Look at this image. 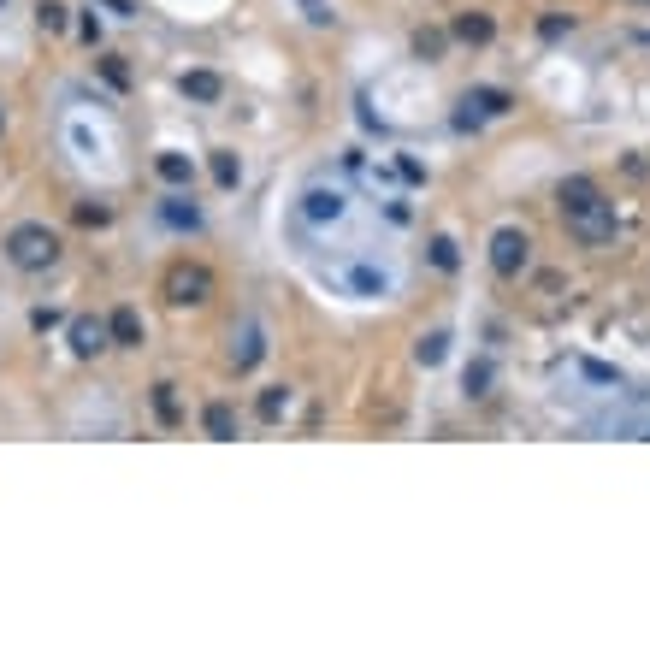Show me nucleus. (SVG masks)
Returning a JSON list of instances; mask_svg holds the SVG:
<instances>
[{
	"instance_id": "obj_1",
	"label": "nucleus",
	"mask_w": 650,
	"mask_h": 650,
	"mask_svg": "<svg viewBox=\"0 0 650 650\" xmlns=\"http://www.w3.org/2000/svg\"><path fill=\"white\" fill-rule=\"evenodd\" d=\"M556 207H562V225H568V237H574L580 249H609V243H615V231H621L615 201L597 190L591 178H562Z\"/></svg>"
},
{
	"instance_id": "obj_2",
	"label": "nucleus",
	"mask_w": 650,
	"mask_h": 650,
	"mask_svg": "<svg viewBox=\"0 0 650 650\" xmlns=\"http://www.w3.org/2000/svg\"><path fill=\"white\" fill-rule=\"evenodd\" d=\"M6 260H12L18 272H54V266H60V231H48V225H36V219L12 225V231H6Z\"/></svg>"
},
{
	"instance_id": "obj_3",
	"label": "nucleus",
	"mask_w": 650,
	"mask_h": 650,
	"mask_svg": "<svg viewBox=\"0 0 650 650\" xmlns=\"http://www.w3.org/2000/svg\"><path fill=\"white\" fill-rule=\"evenodd\" d=\"M160 296H166L172 308H207V302H213V272H207L201 260H178V266H166Z\"/></svg>"
},
{
	"instance_id": "obj_4",
	"label": "nucleus",
	"mask_w": 650,
	"mask_h": 650,
	"mask_svg": "<svg viewBox=\"0 0 650 650\" xmlns=\"http://www.w3.org/2000/svg\"><path fill=\"white\" fill-rule=\"evenodd\" d=\"M532 266V237L520 231V225H503L497 237H491V272L497 278H520Z\"/></svg>"
},
{
	"instance_id": "obj_5",
	"label": "nucleus",
	"mask_w": 650,
	"mask_h": 650,
	"mask_svg": "<svg viewBox=\"0 0 650 650\" xmlns=\"http://www.w3.org/2000/svg\"><path fill=\"white\" fill-rule=\"evenodd\" d=\"M260 355H266V331H260V320L231 325V367H237V373H255Z\"/></svg>"
},
{
	"instance_id": "obj_6",
	"label": "nucleus",
	"mask_w": 650,
	"mask_h": 650,
	"mask_svg": "<svg viewBox=\"0 0 650 650\" xmlns=\"http://www.w3.org/2000/svg\"><path fill=\"white\" fill-rule=\"evenodd\" d=\"M101 349H113V325L95 320V314H77V320H71V355L89 361V355H101Z\"/></svg>"
},
{
	"instance_id": "obj_7",
	"label": "nucleus",
	"mask_w": 650,
	"mask_h": 650,
	"mask_svg": "<svg viewBox=\"0 0 650 650\" xmlns=\"http://www.w3.org/2000/svg\"><path fill=\"white\" fill-rule=\"evenodd\" d=\"M302 213H308V225H331V219H343V190H308L302 195Z\"/></svg>"
},
{
	"instance_id": "obj_8",
	"label": "nucleus",
	"mask_w": 650,
	"mask_h": 650,
	"mask_svg": "<svg viewBox=\"0 0 650 650\" xmlns=\"http://www.w3.org/2000/svg\"><path fill=\"white\" fill-rule=\"evenodd\" d=\"M154 172L172 184V190H190L195 184V166H190V154H178V148H160L154 154Z\"/></svg>"
},
{
	"instance_id": "obj_9",
	"label": "nucleus",
	"mask_w": 650,
	"mask_h": 650,
	"mask_svg": "<svg viewBox=\"0 0 650 650\" xmlns=\"http://www.w3.org/2000/svg\"><path fill=\"white\" fill-rule=\"evenodd\" d=\"M178 89H184L190 101H201V107H213V101L225 95V77H219V71H184V77H178Z\"/></svg>"
},
{
	"instance_id": "obj_10",
	"label": "nucleus",
	"mask_w": 650,
	"mask_h": 650,
	"mask_svg": "<svg viewBox=\"0 0 650 650\" xmlns=\"http://www.w3.org/2000/svg\"><path fill=\"white\" fill-rule=\"evenodd\" d=\"M201 426H207V438L231 444V438H237V408H231V402H207V408H201Z\"/></svg>"
},
{
	"instance_id": "obj_11",
	"label": "nucleus",
	"mask_w": 650,
	"mask_h": 650,
	"mask_svg": "<svg viewBox=\"0 0 650 650\" xmlns=\"http://www.w3.org/2000/svg\"><path fill=\"white\" fill-rule=\"evenodd\" d=\"M107 325H113V349H136L142 343V314L136 308H113Z\"/></svg>"
},
{
	"instance_id": "obj_12",
	"label": "nucleus",
	"mask_w": 650,
	"mask_h": 650,
	"mask_svg": "<svg viewBox=\"0 0 650 650\" xmlns=\"http://www.w3.org/2000/svg\"><path fill=\"white\" fill-rule=\"evenodd\" d=\"M160 213H166V225H178V231H201V207H195L190 195H166Z\"/></svg>"
},
{
	"instance_id": "obj_13",
	"label": "nucleus",
	"mask_w": 650,
	"mask_h": 650,
	"mask_svg": "<svg viewBox=\"0 0 650 650\" xmlns=\"http://www.w3.org/2000/svg\"><path fill=\"white\" fill-rule=\"evenodd\" d=\"M491 36H497V24H491L485 12H461V18H455V42H479V48H485Z\"/></svg>"
},
{
	"instance_id": "obj_14",
	"label": "nucleus",
	"mask_w": 650,
	"mask_h": 650,
	"mask_svg": "<svg viewBox=\"0 0 650 650\" xmlns=\"http://www.w3.org/2000/svg\"><path fill=\"white\" fill-rule=\"evenodd\" d=\"M36 24H42V36H65L71 6H65V0H42V6H36Z\"/></svg>"
},
{
	"instance_id": "obj_15",
	"label": "nucleus",
	"mask_w": 650,
	"mask_h": 650,
	"mask_svg": "<svg viewBox=\"0 0 650 650\" xmlns=\"http://www.w3.org/2000/svg\"><path fill=\"white\" fill-rule=\"evenodd\" d=\"M284 408H290V385L260 390V420H284Z\"/></svg>"
},
{
	"instance_id": "obj_16",
	"label": "nucleus",
	"mask_w": 650,
	"mask_h": 650,
	"mask_svg": "<svg viewBox=\"0 0 650 650\" xmlns=\"http://www.w3.org/2000/svg\"><path fill=\"white\" fill-rule=\"evenodd\" d=\"M444 48H450V36H444V30H414V54H420V60H438Z\"/></svg>"
},
{
	"instance_id": "obj_17",
	"label": "nucleus",
	"mask_w": 650,
	"mask_h": 650,
	"mask_svg": "<svg viewBox=\"0 0 650 650\" xmlns=\"http://www.w3.org/2000/svg\"><path fill=\"white\" fill-rule=\"evenodd\" d=\"M444 349H450V337H444V331H432V337H420L414 361H420V367H438V361H444Z\"/></svg>"
},
{
	"instance_id": "obj_18",
	"label": "nucleus",
	"mask_w": 650,
	"mask_h": 650,
	"mask_svg": "<svg viewBox=\"0 0 650 650\" xmlns=\"http://www.w3.org/2000/svg\"><path fill=\"white\" fill-rule=\"evenodd\" d=\"M213 178H219V184L231 190V184L243 178V166H237V154H225V148H219V154H213Z\"/></svg>"
},
{
	"instance_id": "obj_19",
	"label": "nucleus",
	"mask_w": 650,
	"mask_h": 650,
	"mask_svg": "<svg viewBox=\"0 0 650 650\" xmlns=\"http://www.w3.org/2000/svg\"><path fill=\"white\" fill-rule=\"evenodd\" d=\"M154 414L166 426H178V396H172V385H154Z\"/></svg>"
},
{
	"instance_id": "obj_20",
	"label": "nucleus",
	"mask_w": 650,
	"mask_h": 650,
	"mask_svg": "<svg viewBox=\"0 0 650 650\" xmlns=\"http://www.w3.org/2000/svg\"><path fill=\"white\" fill-rule=\"evenodd\" d=\"M432 266H438V272H455V266H461V255H455L450 237H432Z\"/></svg>"
},
{
	"instance_id": "obj_21",
	"label": "nucleus",
	"mask_w": 650,
	"mask_h": 650,
	"mask_svg": "<svg viewBox=\"0 0 650 650\" xmlns=\"http://www.w3.org/2000/svg\"><path fill=\"white\" fill-rule=\"evenodd\" d=\"M302 18H308V24H337L331 0H302Z\"/></svg>"
},
{
	"instance_id": "obj_22",
	"label": "nucleus",
	"mask_w": 650,
	"mask_h": 650,
	"mask_svg": "<svg viewBox=\"0 0 650 650\" xmlns=\"http://www.w3.org/2000/svg\"><path fill=\"white\" fill-rule=\"evenodd\" d=\"M485 385H491V361L467 367V396H485Z\"/></svg>"
},
{
	"instance_id": "obj_23",
	"label": "nucleus",
	"mask_w": 650,
	"mask_h": 650,
	"mask_svg": "<svg viewBox=\"0 0 650 650\" xmlns=\"http://www.w3.org/2000/svg\"><path fill=\"white\" fill-rule=\"evenodd\" d=\"M101 71H107V83H119V89L130 83V71H125V60H119V54H107V60H101Z\"/></svg>"
},
{
	"instance_id": "obj_24",
	"label": "nucleus",
	"mask_w": 650,
	"mask_h": 650,
	"mask_svg": "<svg viewBox=\"0 0 650 650\" xmlns=\"http://www.w3.org/2000/svg\"><path fill=\"white\" fill-rule=\"evenodd\" d=\"M77 219H83V225H107V219H113V207H101V201H95V207H77Z\"/></svg>"
},
{
	"instance_id": "obj_25",
	"label": "nucleus",
	"mask_w": 650,
	"mask_h": 650,
	"mask_svg": "<svg viewBox=\"0 0 650 650\" xmlns=\"http://www.w3.org/2000/svg\"><path fill=\"white\" fill-rule=\"evenodd\" d=\"M538 30H544V36H568V30H574V18H562V12H556V18H544Z\"/></svg>"
},
{
	"instance_id": "obj_26",
	"label": "nucleus",
	"mask_w": 650,
	"mask_h": 650,
	"mask_svg": "<svg viewBox=\"0 0 650 650\" xmlns=\"http://www.w3.org/2000/svg\"><path fill=\"white\" fill-rule=\"evenodd\" d=\"M0 136H6V107H0Z\"/></svg>"
}]
</instances>
